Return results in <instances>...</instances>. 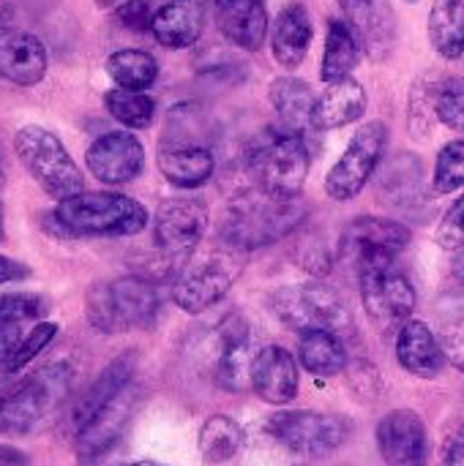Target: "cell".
I'll return each mask as SVG.
<instances>
[{"label":"cell","instance_id":"cell-14","mask_svg":"<svg viewBox=\"0 0 464 466\" xmlns=\"http://www.w3.org/2000/svg\"><path fill=\"white\" fill-rule=\"evenodd\" d=\"M49 68V55L44 41L11 25L0 27V79L16 87H36L44 82Z\"/></svg>","mask_w":464,"mask_h":466},{"label":"cell","instance_id":"cell-25","mask_svg":"<svg viewBox=\"0 0 464 466\" xmlns=\"http://www.w3.org/2000/svg\"><path fill=\"white\" fill-rule=\"evenodd\" d=\"M366 112V90L356 79L331 82L314 104V128H342Z\"/></svg>","mask_w":464,"mask_h":466},{"label":"cell","instance_id":"cell-30","mask_svg":"<svg viewBox=\"0 0 464 466\" xmlns=\"http://www.w3.org/2000/svg\"><path fill=\"white\" fill-rule=\"evenodd\" d=\"M429 41L446 60L464 55V0H435L429 11Z\"/></svg>","mask_w":464,"mask_h":466},{"label":"cell","instance_id":"cell-45","mask_svg":"<svg viewBox=\"0 0 464 466\" xmlns=\"http://www.w3.org/2000/svg\"><path fill=\"white\" fill-rule=\"evenodd\" d=\"M0 466H30V459L11 445H0Z\"/></svg>","mask_w":464,"mask_h":466},{"label":"cell","instance_id":"cell-13","mask_svg":"<svg viewBox=\"0 0 464 466\" xmlns=\"http://www.w3.org/2000/svg\"><path fill=\"white\" fill-rule=\"evenodd\" d=\"M85 164L96 180L107 186H123L142 172L145 147L129 131H109L90 142L85 150Z\"/></svg>","mask_w":464,"mask_h":466},{"label":"cell","instance_id":"cell-24","mask_svg":"<svg viewBox=\"0 0 464 466\" xmlns=\"http://www.w3.org/2000/svg\"><path fill=\"white\" fill-rule=\"evenodd\" d=\"M257 352L252 347V336L243 322L227 325L222 333V358H219V382L241 393L246 385H252V369H254Z\"/></svg>","mask_w":464,"mask_h":466},{"label":"cell","instance_id":"cell-1","mask_svg":"<svg viewBox=\"0 0 464 466\" xmlns=\"http://www.w3.org/2000/svg\"><path fill=\"white\" fill-rule=\"evenodd\" d=\"M44 218L55 224L52 235L60 238H126L145 229L148 210L118 191H79L60 199Z\"/></svg>","mask_w":464,"mask_h":466},{"label":"cell","instance_id":"cell-37","mask_svg":"<svg viewBox=\"0 0 464 466\" xmlns=\"http://www.w3.org/2000/svg\"><path fill=\"white\" fill-rule=\"evenodd\" d=\"M46 314V298L36 292L0 295V325H19Z\"/></svg>","mask_w":464,"mask_h":466},{"label":"cell","instance_id":"cell-15","mask_svg":"<svg viewBox=\"0 0 464 466\" xmlns=\"http://www.w3.org/2000/svg\"><path fill=\"white\" fill-rule=\"evenodd\" d=\"M235 270L219 257H208L197 265H189L180 270L175 287H172V300L186 311V314H200L216 306L227 289L232 287Z\"/></svg>","mask_w":464,"mask_h":466},{"label":"cell","instance_id":"cell-7","mask_svg":"<svg viewBox=\"0 0 464 466\" xmlns=\"http://www.w3.org/2000/svg\"><path fill=\"white\" fill-rule=\"evenodd\" d=\"M252 175L260 188L279 197H298L309 175V147L301 134L284 131L252 156Z\"/></svg>","mask_w":464,"mask_h":466},{"label":"cell","instance_id":"cell-33","mask_svg":"<svg viewBox=\"0 0 464 466\" xmlns=\"http://www.w3.org/2000/svg\"><path fill=\"white\" fill-rule=\"evenodd\" d=\"M243 445V431L241 426L227 418V415H213L205 420L200 431V456L208 464H224L230 461Z\"/></svg>","mask_w":464,"mask_h":466},{"label":"cell","instance_id":"cell-48","mask_svg":"<svg viewBox=\"0 0 464 466\" xmlns=\"http://www.w3.org/2000/svg\"><path fill=\"white\" fill-rule=\"evenodd\" d=\"M126 466H164V464H156V461H137V464H126Z\"/></svg>","mask_w":464,"mask_h":466},{"label":"cell","instance_id":"cell-18","mask_svg":"<svg viewBox=\"0 0 464 466\" xmlns=\"http://www.w3.org/2000/svg\"><path fill=\"white\" fill-rule=\"evenodd\" d=\"M134 410H137V388L129 382L88 426L77 431V456L82 461H93L104 456L123 437Z\"/></svg>","mask_w":464,"mask_h":466},{"label":"cell","instance_id":"cell-27","mask_svg":"<svg viewBox=\"0 0 464 466\" xmlns=\"http://www.w3.org/2000/svg\"><path fill=\"white\" fill-rule=\"evenodd\" d=\"M271 101L284 120L287 131L293 134H306V128H314V90L298 79V76H279L271 85Z\"/></svg>","mask_w":464,"mask_h":466},{"label":"cell","instance_id":"cell-19","mask_svg":"<svg viewBox=\"0 0 464 466\" xmlns=\"http://www.w3.org/2000/svg\"><path fill=\"white\" fill-rule=\"evenodd\" d=\"M134 366H137V358H134V352H126V355H120V358H115L82 393H79V399L74 401V407H71V412H68V420H71V426H74V434L82 429V426H88L129 382H131V377H134Z\"/></svg>","mask_w":464,"mask_h":466},{"label":"cell","instance_id":"cell-46","mask_svg":"<svg viewBox=\"0 0 464 466\" xmlns=\"http://www.w3.org/2000/svg\"><path fill=\"white\" fill-rule=\"evenodd\" d=\"M14 16H16L14 5H11L8 0H0V27H3V25H11Z\"/></svg>","mask_w":464,"mask_h":466},{"label":"cell","instance_id":"cell-22","mask_svg":"<svg viewBox=\"0 0 464 466\" xmlns=\"http://www.w3.org/2000/svg\"><path fill=\"white\" fill-rule=\"evenodd\" d=\"M312 44V19L304 5H284L276 16L271 49L282 68H298Z\"/></svg>","mask_w":464,"mask_h":466},{"label":"cell","instance_id":"cell-51","mask_svg":"<svg viewBox=\"0 0 464 466\" xmlns=\"http://www.w3.org/2000/svg\"><path fill=\"white\" fill-rule=\"evenodd\" d=\"M0 177H3V169H0Z\"/></svg>","mask_w":464,"mask_h":466},{"label":"cell","instance_id":"cell-35","mask_svg":"<svg viewBox=\"0 0 464 466\" xmlns=\"http://www.w3.org/2000/svg\"><path fill=\"white\" fill-rule=\"evenodd\" d=\"M55 339H57V325H55V322H41V325H36V328L16 344V350L8 355V360L0 366V374H3L5 380H11V377L19 374L27 363H33Z\"/></svg>","mask_w":464,"mask_h":466},{"label":"cell","instance_id":"cell-26","mask_svg":"<svg viewBox=\"0 0 464 466\" xmlns=\"http://www.w3.org/2000/svg\"><path fill=\"white\" fill-rule=\"evenodd\" d=\"M200 30H202V14L189 0H172L161 5L150 25L153 38L167 49L191 46L200 38Z\"/></svg>","mask_w":464,"mask_h":466},{"label":"cell","instance_id":"cell-50","mask_svg":"<svg viewBox=\"0 0 464 466\" xmlns=\"http://www.w3.org/2000/svg\"><path fill=\"white\" fill-rule=\"evenodd\" d=\"M405 3H418V0H405Z\"/></svg>","mask_w":464,"mask_h":466},{"label":"cell","instance_id":"cell-17","mask_svg":"<svg viewBox=\"0 0 464 466\" xmlns=\"http://www.w3.org/2000/svg\"><path fill=\"white\" fill-rule=\"evenodd\" d=\"M347 25L372 60H386L397 44V16L388 0H339Z\"/></svg>","mask_w":464,"mask_h":466},{"label":"cell","instance_id":"cell-3","mask_svg":"<svg viewBox=\"0 0 464 466\" xmlns=\"http://www.w3.org/2000/svg\"><path fill=\"white\" fill-rule=\"evenodd\" d=\"M306 208L298 197H279L265 188H249L238 194L224 216L222 238L232 248H263L284 238L295 224H301Z\"/></svg>","mask_w":464,"mask_h":466},{"label":"cell","instance_id":"cell-12","mask_svg":"<svg viewBox=\"0 0 464 466\" xmlns=\"http://www.w3.org/2000/svg\"><path fill=\"white\" fill-rule=\"evenodd\" d=\"M205 227H208L205 202L191 199V197L167 199L156 213L153 240L167 257L180 259V257H189L200 246V240L205 235Z\"/></svg>","mask_w":464,"mask_h":466},{"label":"cell","instance_id":"cell-9","mask_svg":"<svg viewBox=\"0 0 464 466\" xmlns=\"http://www.w3.org/2000/svg\"><path fill=\"white\" fill-rule=\"evenodd\" d=\"M386 139H388V131L380 120H372L356 131L350 147L345 150V156L336 161V167L325 177V191L331 199L347 202L356 194H361V188L369 183L372 172L377 169V164L383 158Z\"/></svg>","mask_w":464,"mask_h":466},{"label":"cell","instance_id":"cell-29","mask_svg":"<svg viewBox=\"0 0 464 466\" xmlns=\"http://www.w3.org/2000/svg\"><path fill=\"white\" fill-rule=\"evenodd\" d=\"M161 175L178 188H197L213 175V156L205 147H161Z\"/></svg>","mask_w":464,"mask_h":466},{"label":"cell","instance_id":"cell-39","mask_svg":"<svg viewBox=\"0 0 464 466\" xmlns=\"http://www.w3.org/2000/svg\"><path fill=\"white\" fill-rule=\"evenodd\" d=\"M156 11L159 8L153 5V0H126L123 5L115 8V19L123 27H129L134 33H142V30H150Z\"/></svg>","mask_w":464,"mask_h":466},{"label":"cell","instance_id":"cell-8","mask_svg":"<svg viewBox=\"0 0 464 466\" xmlns=\"http://www.w3.org/2000/svg\"><path fill=\"white\" fill-rule=\"evenodd\" d=\"M361 276V300L369 319L383 330H402L416 311V289L413 284L391 265L364 268Z\"/></svg>","mask_w":464,"mask_h":466},{"label":"cell","instance_id":"cell-2","mask_svg":"<svg viewBox=\"0 0 464 466\" xmlns=\"http://www.w3.org/2000/svg\"><path fill=\"white\" fill-rule=\"evenodd\" d=\"M74 385V369L68 363H52L0 396V434L27 437L46 429L68 404Z\"/></svg>","mask_w":464,"mask_h":466},{"label":"cell","instance_id":"cell-44","mask_svg":"<svg viewBox=\"0 0 464 466\" xmlns=\"http://www.w3.org/2000/svg\"><path fill=\"white\" fill-rule=\"evenodd\" d=\"M22 341L16 325H0V366L8 360V355L16 350V344Z\"/></svg>","mask_w":464,"mask_h":466},{"label":"cell","instance_id":"cell-34","mask_svg":"<svg viewBox=\"0 0 464 466\" xmlns=\"http://www.w3.org/2000/svg\"><path fill=\"white\" fill-rule=\"evenodd\" d=\"M104 106L126 128H148L156 117V101L145 90L115 87L104 96Z\"/></svg>","mask_w":464,"mask_h":466},{"label":"cell","instance_id":"cell-47","mask_svg":"<svg viewBox=\"0 0 464 466\" xmlns=\"http://www.w3.org/2000/svg\"><path fill=\"white\" fill-rule=\"evenodd\" d=\"M126 0H96V5L98 8H118V5H123Z\"/></svg>","mask_w":464,"mask_h":466},{"label":"cell","instance_id":"cell-21","mask_svg":"<svg viewBox=\"0 0 464 466\" xmlns=\"http://www.w3.org/2000/svg\"><path fill=\"white\" fill-rule=\"evenodd\" d=\"M219 30L235 46L257 52L268 35V8L265 0H216Z\"/></svg>","mask_w":464,"mask_h":466},{"label":"cell","instance_id":"cell-5","mask_svg":"<svg viewBox=\"0 0 464 466\" xmlns=\"http://www.w3.org/2000/svg\"><path fill=\"white\" fill-rule=\"evenodd\" d=\"M14 153L25 172L38 183V188L52 199H66L85 191V177L57 134L38 123L19 126L14 131Z\"/></svg>","mask_w":464,"mask_h":466},{"label":"cell","instance_id":"cell-43","mask_svg":"<svg viewBox=\"0 0 464 466\" xmlns=\"http://www.w3.org/2000/svg\"><path fill=\"white\" fill-rule=\"evenodd\" d=\"M443 466H464V426L449 440L446 453H443Z\"/></svg>","mask_w":464,"mask_h":466},{"label":"cell","instance_id":"cell-49","mask_svg":"<svg viewBox=\"0 0 464 466\" xmlns=\"http://www.w3.org/2000/svg\"><path fill=\"white\" fill-rule=\"evenodd\" d=\"M0 240H3V202H0Z\"/></svg>","mask_w":464,"mask_h":466},{"label":"cell","instance_id":"cell-10","mask_svg":"<svg viewBox=\"0 0 464 466\" xmlns=\"http://www.w3.org/2000/svg\"><path fill=\"white\" fill-rule=\"evenodd\" d=\"M268 434L282 442L284 448L304 453V456H325L334 453L350 434L347 420L336 415L320 412H282L268 420Z\"/></svg>","mask_w":464,"mask_h":466},{"label":"cell","instance_id":"cell-38","mask_svg":"<svg viewBox=\"0 0 464 466\" xmlns=\"http://www.w3.org/2000/svg\"><path fill=\"white\" fill-rule=\"evenodd\" d=\"M464 186V139L446 145L435 167V191L451 194Z\"/></svg>","mask_w":464,"mask_h":466},{"label":"cell","instance_id":"cell-28","mask_svg":"<svg viewBox=\"0 0 464 466\" xmlns=\"http://www.w3.org/2000/svg\"><path fill=\"white\" fill-rule=\"evenodd\" d=\"M361 41L358 35L353 33V27L347 25V19H331L328 22V35H325V55H323V79L331 85V82H339V79H347L353 74V68L358 66L361 60Z\"/></svg>","mask_w":464,"mask_h":466},{"label":"cell","instance_id":"cell-41","mask_svg":"<svg viewBox=\"0 0 464 466\" xmlns=\"http://www.w3.org/2000/svg\"><path fill=\"white\" fill-rule=\"evenodd\" d=\"M443 352L451 360V366H457L459 371H464V319L446 330V336H443Z\"/></svg>","mask_w":464,"mask_h":466},{"label":"cell","instance_id":"cell-20","mask_svg":"<svg viewBox=\"0 0 464 466\" xmlns=\"http://www.w3.org/2000/svg\"><path fill=\"white\" fill-rule=\"evenodd\" d=\"M252 388L268 404H290L298 393V369L293 355L282 347L260 350L252 369Z\"/></svg>","mask_w":464,"mask_h":466},{"label":"cell","instance_id":"cell-36","mask_svg":"<svg viewBox=\"0 0 464 466\" xmlns=\"http://www.w3.org/2000/svg\"><path fill=\"white\" fill-rule=\"evenodd\" d=\"M435 117L464 134V76L443 79L435 90Z\"/></svg>","mask_w":464,"mask_h":466},{"label":"cell","instance_id":"cell-32","mask_svg":"<svg viewBox=\"0 0 464 466\" xmlns=\"http://www.w3.org/2000/svg\"><path fill=\"white\" fill-rule=\"evenodd\" d=\"M107 74L123 90H148L159 76V63L145 49H118L107 57Z\"/></svg>","mask_w":464,"mask_h":466},{"label":"cell","instance_id":"cell-6","mask_svg":"<svg viewBox=\"0 0 464 466\" xmlns=\"http://www.w3.org/2000/svg\"><path fill=\"white\" fill-rule=\"evenodd\" d=\"M271 306L276 317L298 330H328L339 336L342 341L356 339V322L347 309V303L325 284H295V287H282L273 298Z\"/></svg>","mask_w":464,"mask_h":466},{"label":"cell","instance_id":"cell-11","mask_svg":"<svg viewBox=\"0 0 464 466\" xmlns=\"http://www.w3.org/2000/svg\"><path fill=\"white\" fill-rule=\"evenodd\" d=\"M410 243L407 227L391 221V218H375L364 216L350 221L339 240V251L345 259L356 262L358 270L364 268H377V265H391L394 257Z\"/></svg>","mask_w":464,"mask_h":466},{"label":"cell","instance_id":"cell-4","mask_svg":"<svg viewBox=\"0 0 464 466\" xmlns=\"http://www.w3.org/2000/svg\"><path fill=\"white\" fill-rule=\"evenodd\" d=\"M88 322L107 336L150 328L159 317V292L139 276L98 281L85 295Z\"/></svg>","mask_w":464,"mask_h":466},{"label":"cell","instance_id":"cell-40","mask_svg":"<svg viewBox=\"0 0 464 466\" xmlns=\"http://www.w3.org/2000/svg\"><path fill=\"white\" fill-rule=\"evenodd\" d=\"M440 243L451 251L464 248V197L449 210L443 229H440Z\"/></svg>","mask_w":464,"mask_h":466},{"label":"cell","instance_id":"cell-23","mask_svg":"<svg viewBox=\"0 0 464 466\" xmlns=\"http://www.w3.org/2000/svg\"><path fill=\"white\" fill-rule=\"evenodd\" d=\"M397 358L405 366V371L432 380L440 374L446 352L438 344L435 333L424 325V322H407L399 330V341H397Z\"/></svg>","mask_w":464,"mask_h":466},{"label":"cell","instance_id":"cell-16","mask_svg":"<svg viewBox=\"0 0 464 466\" xmlns=\"http://www.w3.org/2000/svg\"><path fill=\"white\" fill-rule=\"evenodd\" d=\"M377 445L388 466H429L427 426L410 410H397L380 420Z\"/></svg>","mask_w":464,"mask_h":466},{"label":"cell","instance_id":"cell-42","mask_svg":"<svg viewBox=\"0 0 464 466\" xmlns=\"http://www.w3.org/2000/svg\"><path fill=\"white\" fill-rule=\"evenodd\" d=\"M33 270L25 265V262H16L11 257H3L0 254V284H14V281H25L30 279Z\"/></svg>","mask_w":464,"mask_h":466},{"label":"cell","instance_id":"cell-31","mask_svg":"<svg viewBox=\"0 0 464 466\" xmlns=\"http://www.w3.org/2000/svg\"><path fill=\"white\" fill-rule=\"evenodd\" d=\"M298 355L301 363L309 374L314 377H336L345 371L347 366V352H345V341L328 330H309L301 333V344H298Z\"/></svg>","mask_w":464,"mask_h":466}]
</instances>
